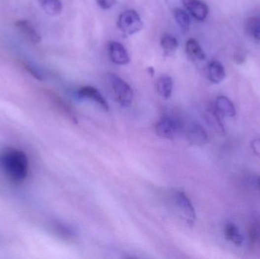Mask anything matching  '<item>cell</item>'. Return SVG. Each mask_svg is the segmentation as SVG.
<instances>
[{"label": "cell", "mask_w": 260, "mask_h": 259, "mask_svg": "<svg viewBox=\"0 0 260 259\" xmlns=\"http://www.w3.org/2000/svg\"><path fill=\"white\" fill-rule=\"evenodd\" d=\"M0 167L9 180L19 183L29 174V159L22 150H5L0 155Z\"/></svg>", "instance_id": "1"}, {"label": "cell", "mask_w": 260, "mask_h": 259, "mask_svg": "<svg viewBox=\"0 0 260 259\" xmlns=\"http://www.w3.org/2000/svg\"><path fill=\"white\" fill-rule=\"evenodd\" d=\"M108 80L111 84L116 101L122 108L131 106L133 101V91L131 87L116 74H108Z\"/></svg>", "instance_id": "2"}, {"label": "cell", "mask_w": 260, "mask_h": 259, "mask_svg": "<svg viewBox=\"0 0 260 259\" xmlns=\"http://www.w3.org/2000/svg\"><path fill=\"white\" fill-rule=\"evenodd\" d=\"M118 28L124 35H133L143 28V22L139 14L134 10H126L119 15Z\"/></svg>", "instance_id": "3"}, {"label": "cell", "mask_w": 260, "mask_h": 259, "mask_svg": "<svg viewBox=\"0 0 260 259\" xmlns=\"http://www.w3.org/2000/svg\"><path fill=\"white\" fill-rule=\"evenodd\" d=\"M181 129L179 122L170 116L161 118L154 126V130L157 136L166 139H174Z\"/></svg>", "instance_id": "4"}, {"label": "cell", "mask_w": 260, "mask_h": 259, "mask_svg": "<svg viewBox=\"0 0 260 259\" xmlns=\"http://www.w3.org/2000/svg\"><path fill=\"white\" fill-rule=\"evenodd\" d=\"M184 134L189 141V143L193 146H205L209 142L207 132L196 122H190L184 126Z\"/></svg>", "instance_id": "5"}, {"label": "cell", "mask_w": 260, "mask_h": 259, "mask_svg": "<svg viewBox=\"0 0 260 259\" xmlns=\"http://www.w3.org/2000/svg\"><path fill=\"white\" fill-rule=\"evenodd\" d=\"M175 203L180 214L186 223L189 226H192L196 222V215L188 197L182 191H178L175 195Z\"/></svg>", "instance_id": "6"}, {"label": "cell", "mask_w": 260, "mask_h": 259, "mask_svg": "<svg viewBox=\"0 0 260 259\" xmlns=\"http://www.w3.org/2000/svg\"><path fill=\"white\" fill-rule=\"evenodd\" d=\"M184 6L196 20L203 22L209 15L208 5L201 0H182Z\"/></svg>", "instance_id": "7"}, {"label": "cell", "mask_w": 260, "mask_h": 259, "mask_svg": "<svg viewBox=\"0 0 260 259\" xmlns=\"http://www.w3.org/2000/svg\"><path fill=\"white\" fill-rule=\"evenodd\" d=\"M77 96L81 99H89L91 101H95L105 111H108L109 110V105H108L106 99L104 98V96L101 94V93L94 87L85 86V87L80 88L77 92Z\"/></svg>", "instance_id": "8"}, {"label": "cell", "mask_w": 260, "mask_h": 259, "mask_svg": "<svg viewBox=\"0 0 260 259\" xmlns=\"http://www.w3.org/2000/svg\"><path fill=\"white\" fill-rule=\"evenodd\" d=\"M108 52H109L111 60L115 64L124 66V65L128 64L130 61L129 54H128L124 46L118 42H110L109 44H108Z\"/></svg>", "instance_id": "9"}, {"label": "cell", "mask_w": 260, "mask_h": 259, "mask_svg": "<svg viewBox=\"0 0 260 259\" xmlns=\"http://www.w3.org/2000/svg\"><path fill=\"white\" fill-rule=\"evenodd\" d=\"M15 26L22 34V36L34 44L40 43L41 37L37 33L33 25L27 20H19L15 23Z\"/></svg>", "instance_id": "10"}, {"label": "cell", "mask_w": 260, "mask_h": 259, "mask_svg": "<svg viewBox=\"0 0 260 259\" xmlns=\"http://www.w3.org/2000/svg\"><path fill=\"white\" fill-rule=\"evenodd\" d=\"M204 119L207 123L208 126L213 129L216 133L219 135H224L225 134V129H224L219 114L214 110H207L204 112Z\"/></svg>", "instance_id": "11"}, {"label": "cell", "mask_w": 260, "mask_h": 259, "mask_svg": "<svg viewBox=\"0 0 260 259\" xmlns=\"http://www.w3.org/2000/svg\"><path fill=\"white\" fill-rule=\"evenodd\" d=\"M226 73L224 66L217 60H213L209 65V77L214 84H219L224 81Z\"/></svg>", "instance_id": "12"}, {"label": "cell", "mask_w": 260, "mask_h": 259, "mask_svg": "<svg viewBox=\"0 0 260 259\" xmlns=\"http://www.w3.org/2000/svg\"><path fill=\"white\" fill-rule=\"evenodd\" d=\"M216 107L218 112L224 116L234 117L236 115V110L233 103L224 96H219L216 98Z\"/></svg>", "instance_id": "13"}, {"label": "cell", "mask_w": 260, "mask_h": 259, "mask_svg": "<svg viewBox=\"0 0 260 259\" xmlns=\"http://www.w3.org/2000/svg\"><path fill=\"white\" fill-rule=\"evenodd\" d=\"M173 80L168 74L160 76L157 81V91L162 98L168 99L171 97L173 91Z\"/></svg>", "instance_id": "14"}, {"label": "cell", "mask_w": 260, "mask_h": 259, "mask_svg": "<svg viewBox=\"0 0 260 259\" xmlns=\"http://www.w3.org/2000/svg\"><path fill=\"white\" fill-rule=\"evenodd\" d=\"M224 236L227 241L231 242L236 246H242L244 242V237L238 228L234 223H227L224 228Z\"/></svg>", "instance_id": "15"}, {"label": "cell", "mask_w": 260, "mask_h": 259, "mask_svg": "<svg viewBox=\"0 0 260 259\" xmlns=\"http://www.w3.org/2000/svg\"><path fill=\"white\" fill-rule=\"evenodd\" d=\"M186 53L192 60H204L206 57L199 42L195 39H189L186 42Z\"/></svg>", "instance_id": "16"}, {"label": "cell", "mask_w": 260, "mask_h": 259, "mask_svg": "<svg viewBox=\"0 0 260 259\" xmlns=\"http://www.w3.org/2000/svg\"><path fill=\"white\" fill-rule=\"evenodd\" d=\"M42 8L47 15L57 16L63 11L61 0H39Z\"/></svg>", "instance_id": "17"}, {"label": "cell", "mask_w": 260, "mask_h": 259, "mask_svg": "<svg viewBox=\"0 0 260 259\" xmlns=\"http://www.w3.org/2000/svg\"><path fill=\"white\" fill-rule=\"evenodd\" d=\"M161 46L166 55L171 56L178 50L179 44L178 40L174 36L165 35L161 38Z\"/></svg>", "instance_id": "18"}, {"label": "cell", "mask_w": 260, "mask_h": 259, "mask_svg": "<svg viewBox=\"0 0 260 259\" xmlns=\"http://www.w3.org/2000/svg\"><path fill=\"white\" fill-rule=\"evenodd\" d=\"M173 12L176 22L181 27V29L184 32H188L190 26V18L189 15L185 11L178 8H174Z\"/></svg>", "instance_id": "19"}, {"label": "cell", "mask_w": 260, "mask_h": 259, "mask_svg": "<svg viewBox=\"0 0 260 259\" xmlns=\"http://www.w3.org/2000/svg\"><path fill=\"white\" fill-rule=\"evenodd\" d=\"M248 27L249 31L256 40H260V17L250 20Z\"/></svg>", "instance_id": "20"}, {"label": "cell", "mask_w": 260, "mask_h": 259, "mask_svg": "<svg viewBox=\"0 0 260 259\" xmlns=\"http://www.w3.org/2000/svg\"><path fill=\"white\" fill-rule=\"evenodd\" d=\"M57 231L59 232V234L65 239H68V240H71V239H74L75 236V232L73 231V229H70L68 226H64L63 224H59L57 226Z\"/></svg>", "instance_id": "21"}, {"label": "cell", "mask_w": 260, "mask_h": 259, "mask_svg": "<svg viewBox=\"0 0 260 259\" xmlns=\"http://www.w3.org/2000/svg\"><path fill=\"white\" fill-rule=\"evenodd\" d=\"M24 66H25V70L29 72L34 78L36 79L39 80V81H42L43 79V74L40 73V70L38 69L35 67L34 65L31 64V63H24Z\"/></svg>", "instance_id": "22"}, {"label": "cell", "mask_w": 260, "mask_h": 259, "mask_svg": "<svg viewBox=\"0 0 260 259\" xmlns=\"http://www.w3.org/2000/svg\"><path fill=\"white\" fill-rule=\"evenodd\" d=\"M98 5L103 9H110L116 4V0H97Z\"/></svg>", "instance_id": "23"}, {"label": "cell", "mask_w": 260, "mask_h": 259, "mask_svg": "<svg viewBox=\"0 0 260 259\" xmlns=\"http://www.w3.org/2000/svg\"><path fill=\"white\" fill-rule=\"evenodd\" d=\"M250 147L257 157H260V139H255L250 143Z\"/></svg>", "instance_id": "24"}, {"label": "cell", "mask_w": 260, "mask_h": 259, "mask_svg": "<svg viewBox=\"0 0 260 259\" xmlns=\"http://www.w3.org/2000/svg\"><path fill=\"white\" fill-rule=\"evenodd\" d=\"M252 184L254 187L257 188V189L260 190V176H257V177H254L252 178Z\"/></svg>", "instance_id": "25"}, {"label": "cell", "mask_w": 260, "mask_h": 259, "mask_svg": "<svg viewBox=\"0 0 260 259\" xmlns=\"http://www.w3.org/2000/svg\"><path fill=\"white\" fill-rule=\"evenodd\" d=\"M147 72L148 73H149V74L151 76V77L154 76V73H155V71H154V68H153V67H148Z\"/></svg>", "instance_id": "26"}]
</instances>
